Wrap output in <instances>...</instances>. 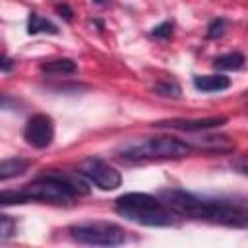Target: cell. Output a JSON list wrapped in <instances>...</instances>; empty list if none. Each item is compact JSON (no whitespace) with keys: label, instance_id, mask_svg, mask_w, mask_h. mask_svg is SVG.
Wrapping results in <instances>:
<instances>
[{"label":"cell","instance_id":"cell-10","mask_svg":"<svg viewBox=\"0 0 248 248\" xmlns=\"http://www.w3.org/2000/svg\"><path fill=\"white\" fill-rule=\"evenodd\" d=\"M231 85V79L227 76H221V74H211V76H196L194 78V87L200 89V91H205V93H211V91H223Z\"/></svg>","mask_w":248,"mask_h":248},{"label":"cell","instance_id":"cell-19","mask_svg":"<svg viewBox=\"0 0 248 248\" xmlns=\"http://www.w3.org/2000/svg\"><path fill=\"white\" fill-rule=\"evenodd\" d=\"M231 167H232L236 172H240V174H246V176H248V155H242V157L232 159V161H231Z\"/></svg>","mask_w":248,"mask_h":248},{"label":"cell","instance_id":"cell-4","mask_svg":"<svg viewBox=\"0 0 248 248\" xmlns=\"http://www.w3.org/2000/svg\"><path fill=\"white\" fill-rule=\"evenodd\" d=\"M192 153V145L178 138H149L143 141L126 143L118 149L122 161H163V159H182Z\"/></svg>","mask_w":248,"mask_h":248},{"label":"cell","instance_id":"cell-13","mask_svg":"<svg viewBox=\"0 0 248 248\" xmlns=\"http://www.w3.org/2000/svg\"><path fill=\"white\" fill-rule=\"evenodd\" d=\"M41 70L46 74H74L78 72V64L72 58H54L45 64H41Z\"/></svg>","mask_w":248,"mask_h":248},{"label":"cell","instance_id":"cell-2","mask_svg":"<svg viewBox=\"0 0 248 248\" xmlns=\"http://www.w3.org/2000/svg\"><path fill=\"white\" fill-rule=\"evenodd\" d=\"M114 211L143 227H170L176 225V213L159 198L145 192H128L116 198Z\"/></svg>","mask_w":248,"mask_h":248},{"label":"cell","instance_id":"cell-6","mask_svg":"<svg viewBox=\"0 0 248 248\" xmlns=\"http://www.w3.org/2000/svg\"><path fill=\"white\" fill-rule=\"evenodd\" d=\"M79 172L101 190H116L122 184L120 172L99 157H89L79 165Z\"/></svg>","mask_w":248,"mask_h":248},{"label":"cell","instance_id":"cell-5","mask_svg":"<svg viewBox=\"0 0 248 248\" xmlns=\"http://www.w3.org/2000/svg\"><path fill=\"white\" fill-rule=\"evenodd\" d=\"M70 234L74 240L91 246H118L126 242V231L108 221H87L70 227Z\"/></svg>","mask_w":248,"mask_h":248},{"label":"cell","instance_id":"cell-12","mask_svg":"<svg viewBox=\"0 0 248 248\" xmlns=\"http://www.w3.org/2000/svg\"><path fill=\"white\" fill-rule=\"evenodd\" d=\"M27 33H29V35H39V33L56 35V33H58V27H56L50 19H46V17H43V16H39V14L33 12V14H29Z\"/></svg>","mask_w":248,"mask_h":248},{"label":"cell","instance_id":"cell-18","mask_svg":"<svg viewBox=\"0 0 248 248\" xmlns=\"http://www.w3.org/2000/svg\"><path fill=\"white\" fill-rule=\"evenodd\" d=\"M172 35V21H163L151 29V37L155 39H169Z\"/></svg>","mask_w":248,"mask_h":248},{"label":"cell","instance_id":"cell-16","mask_svg":"<svg viewBox=\"0 0 248 248\" xmlns=\"http://www.w3.org/2000/svg\"><path fill=\"white\" fill-rule=\"evenodd\" d=\"M14 234H16V219H12L10 215H0V240L6 242Z\"/></svg>","mask_w":248,"mask_h":248},{"label":"cell","instance_id":"cell-3","mask_svg":"<svg viewBox=\"0 0 248 248\" xmlns=\"http://www.w3.org/2000/svg\"><path fill=\"white\" fill-rule=\"evenodd\" d=\"M76 194L68 190L62 182L48 174H41L37 180L31 184H25L21 190H4L0 194V203L10 205V203H25V202H45V203H56V205H66L72 203Z\"/></svg>","mask_w":248,"mask_h":248},{"label":"cell","instance_id":"cell-14","mask_svg":"<svg viewBox=\"0 0 248 248\" xmlns=\"http://www.w3.org/2000/svg\"><path fill=\"white\" fill-rule=\"evenodd\" d=\"M246 58L242 52H227V54H221L213 60V66L215 70H240L244 66Z\"/></svg>","mask_w":248,"mask_h":248},{"label":"cell","instance_id":"cell-23","mask_svg":"<svg viewBox=\"0 0 248 248\" xmlns=\"http://www.w3.org/2000/svg\"><path fill=\"white\" fill-rule=\"evenodd\" d=\"M246 95H248V91H246Z\"/></svg>","mask_w":248,"mask_h":248},{"label":"cell","instance_id":"cell-20","mask_svg":"<svg viewBox=\"0 0 248 248\" xmlns=\"http://www.w3.org/2000/svg\"><path fill=\"white\" fill-rule=\"evenodd\" d=\"M56 14H60V17H64L66 21H72V16H74V12H72V8L68 6V4H56Z\"/></svg>","mask_w":248,"mask_h":248},{"label":"cell","instance_id":"cell-15","mask_svg":"<svg viewBox=\"0 0 248 248\" xmlns=\"http://www.w3.org/2000/svg\"><path fill=\"white\" fill-rule=\"evenodd\" d=\"M153 93H157L161 97L178 99L180 97V85L174 83V81H159L157 85H153Z\"/></svg>","mask_w":248,"mask_h":248},{"label":"cell","instance_id":"cell-8","mask_svg":"<svg viewBox=\"0 0 248 248\" xmlns=\"http://www.w3.org/2000/svg\"><path fill=\"white\" fill-rule=\"evenodd\" d=\"M227 122V116H209V118H174V120H161L155 122V128H170V130H180V132H203L211 128H219Z\"/></svg>","mask_w":248,"mask_h":248},{"label":"cell","instance_id":"cell-11","mask_svg":"<svg viewBox=\"0 0 248 248\" xmlns=\"http://www.w3.org/2000/svg\"><path fill=\"white\" fill-rule=\"evenodd\" d=\"M29 167H31V161H29V159H23V157L6 159V161H2V165H0V180L6 182V180H10V178L21 176Z\"/></svg>","mask_w":248,"mask_h":248},{"label":"cell","instance_id":"cell-9","mask_svg":"<svg viewBox=\"0 0 248 248\" xmlns=\"http://www.w3.org/2000/svg\"><path fill=\"white\" fill-rule=\"evenodd\" d=\"M192 149H207V151H217V153H225L234 149V141H231L227 136H205V138H196L192 143Z\"/></svg>","mask_w":248,"mask_h":248},{"label":"cell","instance_id":"cell-17","mask_svg":"<svg viewBox=\"0 0 248 248\" xmlns=\"http://www.w3.org/2000/svg\"><path fill=\"white\" fill-rule=\"evenodd\" d=\"M227 31V19L225 17H215L207 25V39H219Z\"/></svg>","mask_w":248,"mask_h":248},{"label":"cell","instance_id":"cell-21","mask_svg":"<svg viewBox=\"0 0 248 248\" xmlns=\"http://www.w3.org/2000/svg\"><path fill=\"white\" fill-rule=\"evenodd\" d=\"M12 60L8 58V56H2V72H10L12 70Z\"/></svg>","mask_w":248,"mask_h":248},{"label":"cell","instance_id":"cell-1","mask_svg":"<svg viewBox=\"0 0 248 248\" xmlns=\"http://www.w3.org/2000/svg\"><path fill=\"white\" fill-rule=\"evenodd\" d=\"M159 198L180 217L207 221L213 225H223L231 229H246L248 227V207L240 203H232L227 200H207L200 198L192 192L184 190H161Z\"/></svg>","mask_w":248,"mask_h":248},{"label":"cell","instance_id":"cell-22","mask_svg":"<svg viewBox=\"0 0 248 248\" xmlns=\"http://www.w3.org/2000/svg\"><path fill=\"white\" fill-rule=\"evenodd\" d=\"M95 2H97V4H107L108 0H95Z\"/></svg>","mask_w":248,"mask_h":248},{"label":"cell","instance_id":"cell-7","mask_svg":"<svg viewBox=\"0 0 248 248\" xmlns=\"http://www.w3.org/2000/svg\"><path fill=\"white\" fill-rule=\"evenodd\" d=\"M23 138L35 149L48 147L54 140V120L43 112L29 116L23 126Z\"/></svg>","mask_w":248,"mask_h":248}]
</instances>
